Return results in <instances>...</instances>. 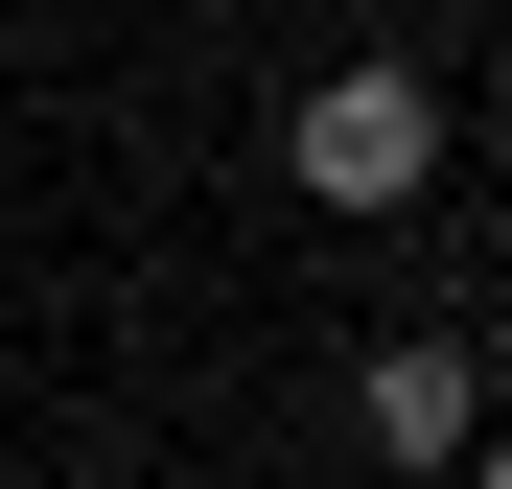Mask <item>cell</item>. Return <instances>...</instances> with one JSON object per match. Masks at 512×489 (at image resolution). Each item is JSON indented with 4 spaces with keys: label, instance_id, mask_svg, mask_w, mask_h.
<instances>
[{
    "label": "cell",
    "instance_id": "cell-1",
    "mask_svg": "<svg viewBox=\"0 0 512 489\" xmlns=\"http://www.w3.org/2000/svg\"><path fill=\"white\" fill-rule=\"evenodd\" d=\"M280 187L303 210H419V187H443V70H396V47L303 70V94H280Z\"/></svg>",
    "mask_w": 512,
    "mask_h": 489
},
{
    "label": "cell",
    "instance_id": "cell-2",
    "mask_svg": "<svg viewBox=\"0 0 512 489\" xmlns=\"http://www.w3.org/2000/svg\"><path fill=\"white\" fill-rule=\"evenodd\" d=\"M350 443L373 466H466L489 443V350H466V326H373V350H350Z\"/></svg>",
    "mask_w": 512,
    "mask_h": 489
},
{
    "label": "cell",
    "instance_id": "cell-3",
    "mask_svg": "<svg viewBox=\"0 0 512 489\" xmlns=\"http://www.w3.org/2000/svg\"><path fill=\"white\" fill-rule=\"evenodd\" d=\"M443 489H512V420H489V443H466V466H443Z\"/></svg>",
    "mask_w": 512,
    "mask_h": 489
}]
</instances>
